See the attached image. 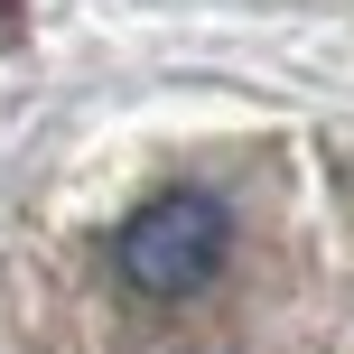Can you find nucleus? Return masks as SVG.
<instances>
[{"label": "nucleus", "instance_id": "1", "mask_svg": "<svg viewBox=\"0 0 354 354\" xmlns=\"http://www.w3.org/2000/svg\"><path fill=\"white\" fill-rule=\"evenodd\" d=\"M224 243H233L224 205L196 196V187H168V196H149L122 224L112 261H122V280L140 289V299H187V289H205L214 270H224Z\"/></svg>", "mask_w": 354, "mask_h": 354}]
</instances>
